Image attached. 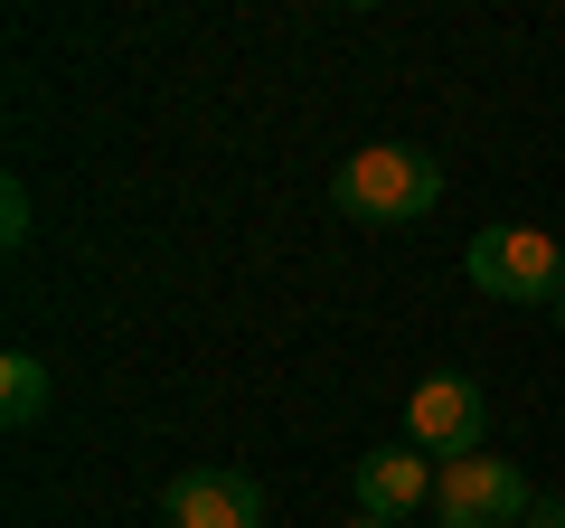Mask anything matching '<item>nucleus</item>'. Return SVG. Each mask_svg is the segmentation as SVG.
I'll return each instance as SVG.
<instances>
[{
    "instance_id": "1",
    "label": "nucleus",
    "mask_w": 565,
    "mask_h": 528,
    "mask_svg": "<svg viewBox=\"0 0 565 528\" xmlns=\"http://www.w3.org/2000/svg\"><path fill=\"white\" fill-rule=\"evenodd\" d=\"M330 199H340V218H359V226H415V218H434V199H444V161L415 151V142H367V151L340 161Z\"/></svg>"
},
{
    "instance_id": "2",
    "label": "nucleus",
    "mask_w": 565,
    "mask_h": 528,
    "mask_svg": "<svg viewBox=\"0 0 565 528\" xmlns=\"http://www.w3.org/2000/svg\"><path fill=\"white\" fill-rule=\"evenodd\" d=\"M434 519L444 528H527L537 519V490H527V472L500 463V453H452V463L434 472Z\"/></svg>"
},
{
    "instance_id": "3",
    "label": "nucleus",
    "mask_w": 565,
    "mask_h": 528,
    "mask_svg": "<svg viewBox=\"0 0 565 528\" xmlns=\"http://www.w3.org/2000/svg\"><path fill=\"white\" fill-rule=\"evenodd\" d=\"M462 274L490 293V303H556L565 293V245L546 226H481L462 255Z\"/></svg>"
},
{
    "instance_id": "4",
    "label": "nucleus",
    "mask_w": 565,
    "mask_h": 528,
    "mask_svg": "<svg viewBox=\"0 0 565 528\" xmlns=\"http://www.w3.org/2000/svg\"><path fill=\"white\" fill-rule=\"evenodd\" d=\"M481 434H490V397H481V378H462V368H434V378L405 397V444L415 453H481Z\"/></svg>"
},
{
    "instance_id": "5",
    "label": "nucleus",
    "mask_w": 565,
    "mask_h": 528,
    "mask_svg": "<svg viewBox=\"0 0 565 528\" xmlns=\"http://www.w3.org/2000/svg\"><path fill=\"white\" fill-rule=\"evenodd\" d=\"M170 528H264V482L255 472H180V482L161 490Z\"/></svg>"
},
{
    "instance_id": "6",
    "label": "nucleus",
    "mask_w": 565,
    "mask_h": 528,
    "mask_svg": "<svg viewBox=\"0 0 565 528\" xmlns=\"http://www.w3.org/2000/svg\"><path fill=\"white\" fill-rule=\"evenodd\" d=\"M434 472H444V463H424L415 444L359 453V509H367V519H386V528L424 519V509H434Z\"/></svg>"
},
{
    "instance_id": "7",
    "label": "nucleus",
    "mask_w": 565,
    "mask_h": 528,
    "mask_svg": "<svg viewBox=\"0 0 565 528\" xmlns=\"http://www.w3.org/2000/svg\"><path fill=\"white\" fill-rule=\"evenodd\" d=\"M39 415H47V359L39 349H10V359H0V425L29 434Z\"/></svg>"
},
{
    "instance_id": "8",
    "label": "nucleus",
    "mask_w": 565,
    "mask_h": 528,
    "mask_svg": "<svg viewBox=\"0 0 565 528\" xmlns=\"http://www.w3.org/2000/svg\"><path fill=\"white\" fill-rule=\"evenodd\" d=\"M0 245H29V189L20 180L0 189Z\"/></svg>"
},
{
    "instance_id": "9",
    "label": "nucleus",
    "mask_w": 565,
    "mask_h": 528,
    "mask_svg": "<svg viewBox=\"0 0 565 528\" xmlns=\"http://www.w3.org/2000/svg\"><path fill=\"white\" fill-rule=\"evenodd\" d=\"M527 528H565V500H537V519H527Z\"/></svg>"
},
{
    "instance_id": "10",
    "label": "nucleus",
    "mask_w": 565,
    "mask_h": 528,
    "mask_svg": "<svg viewBox=\"0 0 565 528\" xmlns=\"http://www.w3.org/2000/svg\"><path fill=\"white\" fill-rule=\"evenodd\" d=\"M546 321H556V330H565V293H556V303H546Z\"/></svg>"
},
{
    "instance_id": "11",
    "label": "nucleus",
    "mask_w": 565,
    "mask_h": 528,
    "mask_svg": "<svg viewBox=\"0 0 565 528\" xmlns=\"http://www.w3.org/2000/svg\"><path fill=\"white\" fill-rule=\"evenodd\" d=\"M349 528H386V519H367V509H359V519H349Z\"/></svg>"
}]
</instances>
